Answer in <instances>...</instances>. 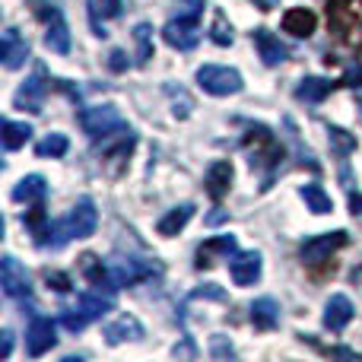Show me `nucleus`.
Returning <instances> with one entry per match:
<instances>
[{"label": "nucleus", "instance_id": "1", "mask_svg": "<svg viewBox=\"0 0 362 362\" xmlns=\"http://www.w3.org/2000/svg\"><path fill=\"white\" fill-rule=\"evenodd\" d=\"M178 13L165 23L163 29V38L169 48H178V51H191L197 48L200 42V16H204V0H175Z\"/></svg>", "mask_w": 362, "mask_h": 362}, {"label": "nucleus", "instance_id": "2", "mask_svg": "<svg viewBox=\"0 0 362 362\" xmlns=\"http://www.w3.org/2000/svg\"><path fill=\"white\" fill-rule=\"evenodd\" d=\"M95 226H99V210H95L93 197H80L74 204V210L67 213V219L48 226L45 235H54L48 242V248H64L70 238H89L95 232Z\"/></svg>", "mask_w": 362, "mask_h": 362}, {"label": "nucleus", "instance_id": "3", "mask_svg": "<svg viewBox=\"0 0 362 362\" xmlns=\"http://www.w3.org/2000/svg\"><path fill=\"white\" fill-rule=\"evenodd\" d=\"M197 86L204 89L206 95H238L245 89V80L235 67H226V64H204L197 70Z\"/></svg>", "mask_w": 362, "mask_h": 362}, {"label": "nucleus", "instance_id": "4", "mask_svg": "<svg viewBox=\"0 0 362 362\" xmlns=\"http://www.w3.org/2000/svg\"><path fill=\"white\" fill-rule=\"evenodd\" d=\"M80 127L86 131L89 140H105L108 134L127 127V121L121 118V112L112 105V102H105V105H86L83 108L80 112Z\"/></svg>", "mask_w": 362, "mask_h": 362}, {"label": "nucleus", "instance_id": "5", "mask_svg": "<svg viewBox=\"0 0 362 362\" xmlns=\"http://www.w3.org/2000/svg\"><path fill=\"white\" fill-rule=\"evenodd\" d=\"M0 286H4V296H6V299H16V302H29V299H32L29 270H25L13 255H4V257H0Z\"/></svg>", "mask_w": 362, "mask_h": 362}, {"label": "nucleus", "instance_id": "6", "mask_svg": "<svg viewBox=\"0 0 362 362\" xmlns=\"http://www.w3.org/2000/svg\"><path fill=\"white\" fill-rule=\"evenodd\" d=\"M54 346H57V325L48 315L32 312L29 327H25V353H29L32 359H38V356H45V353H51Z\"/></svg>", "mask_w": 362, "mask_h": 362}, {"label": "nucleus", "instance_id": "7", "mask_svg": "<svg viewBox=\"0 0 362 362\" xmlns=\"http://www.w3.org/2000/svg\"><path fill=\"white\" fill-rule=\"evenodd\" d=\"M346 242H350V235H346L344 229L321 232V235H312V238H305V242L299 245V257L305 264H321V261H327L334 251L344 248Z\"/></svg>", "mask_w": 362, "mask_h": 362}, {"label": "nucleus", "instance_id": "8", "mask_svg": "<svg viewBox=\"0 0 362 362\" xmlns=\"http://www.w3.org/2000/svg\"><path fill=\"white\" fill-rule=\"evenodd\" d=\"M38 16L45 19V45L54 54H70V25L64 19L61 6H42Z\"/></svg>", "mask_w": 362, "mask_h": 362}, {"label": "nucleus", "instance_id": "9", "mask_svg": "<svg viewBox=\"0 0 362 362\" xmlns=\"http://www.w3.org/2000/svg\"><path fill=\"white\" fill-rule=\"evenodd\" d=\"M261 270H264L261 251H235L229 261V276L235 286H255L261 280Z\"/></svg>", "mask_w": 362, "mask_h": 362}, {"label": "nucleus", "instance_id": "10", "mask_svg": "<svg viewBox=\"0 0 362 362\" xmlns=\"http://www.w3.org/2000/svg\"><path fill=\"white\" fill-rule=\"evenodd\" d=\"M45 95H48V83H45V67H38L35 74L16 89L13 102H16V108H23V112L38 115L45 108Z\"/></svg>", "mask_w": 362, "mask_h": 362}, {"label": "nucleus", "instance_id": "11", "mask_svg": "<svg viewBox=\"0 0 362 362\" xmlns=\"http://www.w3.org/2000/svg\"><path fill=\"white\" fill-rule=\"evenodd\" d=\"M112 267V276H115V283H118L121 289L124 286H137V283H144V280H150V276H156L159 274V264H150V261H115V264H108Z\"/></svg>", "mask_w": 362, "mask_h": 362}, {"label": "nucleus", "instance_id": "12", "mask_svg": "<svg viewBox=\"0 0 362 362\" xmlns=\"http://www.w3.org/2000/svg\"><path fill=\"white\" fill-rule=\"evenodd\" d=\"M251 42H255V48H257V57H261L267 67H280V64L289 57L286 45L280 42V35H274V32L264 29V25L251 32Z\"/></svg>", "mask_w": 362, "mask_h": 362}, {"label": "nucleus", "instance_id": "13", "mask_svg": "<svg viewBox=\"0 0 362 362\" xmlns=\"http://www.w3.org/2000/svg\"><path fill=\"white\" fill-rule=\"evenodd\" d=\"M102 334H105V344L108 346H121L127 344V340H144V325H140L134 315H118L115 321H108L105 327H102Z\"/></svg>", "mask_w": 362, "mask_h": 362}, {"label": "nucleus", "instance_id": "14", "mask_svg": "<svg viewBox=\"0 0 362 362\" xmlns=\"http://www.w3.org/2000/svg\"><path fill=\"white\" fill-rule=\"evenodd\" d=\"M0 57H4V67L6 70H19L25 61H29V42L19 35V29H6L4 32V42H0Z\"/></svg>", "mask_w": 362, "mask_h": 362}, {"label": "nucleus", "instance_id": "15", "mask_svg": "<svg viewBox=\"0 0 362 362\" xmlns=\"http://www.w3.org/2000/svg\"><path fill=\"white\" fill-rule=\"evenodd\" d=\"M232 163L229 159H216V163L206 169V175H204V187H206V194H210L213 200H223L226 194H229V187H232Z\"/></svg>", "mask_w": 362, "mask_h": 362}, {"label": "nucleus", "instance_id": "16", "mask_svg": "<svg viewBox=\"0 0 362 362\" xmlns=\"http://www.w3.org/2000/svg\"><path fill=\"white\" fill-rule=\"evenodd\" d=\"M353 315H356V308H353V302L346 299L344 293L331 296L327 305H325V327L327 331H334V334H340L353 321Z\"/></svg>", "mask_w": 362, "mask_h": 362}, {"label": "nucleus", "instance_id": "17", "mask_svg": "<svg viewBox=\"0 0 362 362\" xmlns=\"http://www.w3.org/2000/svg\"><path fill=\"white\" fill-rule=\"evenodd\" d=\"M229 255H235V235L206 238V242L197 248V267H213L219 257H229Z\"/></svg>", "mask_w": 362, "mask_h": 362}, {"label": "nucleus", "instance_id": "18", "mask_svg": "<svg viewBox=\"0 0 362 362\" xmlns=\"http://www.w3.org/2000/svg\"><path fill=\"white\" fill-rule=\"evenodd\" d=\"M315 25H318V16L305 6H293V10L283 13V32H289L296 38H308L315 32Z\"/></svg>", "mask_w": 362, "mask_h": 362}, {"label": "nucleus", "instance_id": "19", "mask_svg": "<svg viewBox=\"0 0 362 362\" xmlns=\"http://www.w3.org/2000/svg\"><path fill=\"white\" fill-rule=\"evenodd\" d=\"M248 312H251V325H255L257 331H274V327L280 325V302L270 299V296L255 299Z\"/></svg>", "mask_w": 362, "mask_h": 362}, {"label": "nucleus", "instance_id": "20", "mask_svg": "<svg viewBox=\"0 0 362 362\" xmlns=\"http://www.w3.org/2000/svg\"><path fill=\"white\" fill-rule=\"evenodd\" d=\"M194 210H197V206L191 204V200H187V204H178V206H172L169 213H165L163 219H159L156 223V232L163 238H172V235H178L181 229H185L187 223H191L194 219Z\"/></svg>", "mask_w": 362, "mask_h": 362}, {"label": "nucleus", "instance_id": "21", "mask_svg": "<svg viewBox=\"0 0 362 362\" xmlns=\"http://www.w3.org/2000/svg\"><path fill=\"white\" fill-rule=\"evenodd\" d=\"M45 194H48V178L45 175H25L13 187V200L16 204H42Z\"/></svg>", "mask_w": 362, "mask_h": 362}, {"label": "nucleus", "instance_id": "22", "mask_svg": "<svg viewBox=\"0 0 362 362\" xmlns=\"http://www.w3.org/2000/svg\"><path fill=\"white\" fill-rule=\"evenodd\" d=\"M334 83L325 80V76H305V80H299V86H296V99L305 102V105H321V102L331 95Z\"/></svg>", "mask_w": 362, "mask_h": 362}, {"label": "nucleus", "instance_id": "23", "mask_svg": "<svg viewBox=\"0 0 362 362\" xmlns=\"http://www.w3.org/2000/svg\"><path fill=\"white\" fill-rule=\"evenodd\" d=\"M76 308H80L89 321H95V318H102V315H108L115 308V296H108V293L102 296L99 289H95V293H80L76 296Z\"/></svg>", "mask_w": 362, "mask_h": 362}, {"label": "nucleus", "instance_id": "24", "mask_svg": "<svg viewBox=\"0 0 362 362\" xmlns=\"http://www.w3.org/2000/svg\"><path fill=\"white\" fill-rule=\"evenodd\" d=\"M299 197L305 200V206H308L312 213H318V216H325V213L334 210L331 194H327L321 185H315V181H312V185H302V187H299Z\"/></svg>", "mask_w": 362, "mask_h": 362}, {"label": "nucleus", "instance_id": "25", "mask_svg": "<svg viewBox=\"0 0 362 362\" xmlns=\"http://www.w3.org/2000/svg\"><path fill=\"white\" fill-rule=\"evenodd\" d=\"M165 95H169V102H172V115H175L178 121L191 118V112H194V99L187 95V89L181 86V83H165Z\"/></svg>", "mask_w": 362, "mask_h": 362}, {"label": "nucleus", "instance_id": "26", "mask_svg": "<svg viewBox=\"0 0 362 362\" xmlns=\"http://www.w3.org/2000/svg\"><path fill=\"white\" fill-rule=\"evenodd\" d=\"M32 137V127L25 124V121H4V146L6 150H19V146H25Z\"/></svg>", "mask_w": 362, "mask_h": 362}, {"label": "nucleus", "instance_id": "27", "mask_svg": "<svg viewBox=\"0 0 362 362\" xmlns=\"http://www.w3.org/2000/svg\"><path fill=\"white\" fill-rule=\"evenodd\" d=\"M67 150H70V140L64 137V134H48L45 140H38L35 144V156L38 159H61Z\"/></svg>", "mask_w": 362, "mask_h": 362}, {"label": "nucleus", "instance_id": "28", "mask_svg": "<svg viewBox=\"0 0 362 362\" xmlns=\"http://www.w3.org/2000/svg\"><path fill=\"white\" fill-rule=\"evenodd\" d=\"M134 45H137V64H150L153 57V25L150 23H137L134 25Z\"/></svg>", "mask_w": 362, "mask_h": 362}, {"label": "nucleus", "instance_id": "29", "mask_svg": "<svg viewBox=\"0 0 362 362\" xmlns=\"http://www.w3.org/2000/svg\"><path fill=\"white\" fill-rule=\"evenodd\" d=\"M327 140H331V146L340 153V156L356 153V137H353L350 131H344V127H337V124H327Z\"/></svg>", "mask_w": 362, "mask_h": 362}, {"label": "nucleus", "instance_id": "30", "mask_svg": "<svg viewBox=\"0 0 362 362\" xmlns=\"http://www.w3.org/2000/svg\"><path fill=\"white\" fill-rule=\"evenodd\" d=\"M210 38L219 45V48H226V45H232V25H229V19H226V13L223 10H213V25H210Z\"/></svg>", "mask_w": 362, "mask_h": 362}, {"label": "nucleus", "instance_id": "31", "mask_svg": "<svg viewBox=\"0 0 362 362\" xmlns=\"http://www.w3.org/2000/svg\"><path fill=\"white\" fill-rule=\"evenodd\" d=\"M61 325H64V331H70V334H80L83 327L89 325V318L80 312V308H70V312H64V315H61Z\"/></svg>", "mask_w": 362, "mask_h": 362}, {"label": "nucleus", "instance_id": "32", "mask_svg": "<svg viewBox=\"0 0 362 362\" xmlns=\"http://www.w3.org/2000/svg\"><path fill=\"white\" fill-rule=\"evenodd\" d=\"M45 283H48V289H54V293H70V286H74V280H70L67 274H61V270H48Z\"/></svg>", "mask_w": 362, "mask_h": 362}, {"label": "nucleus", "instance_id": "33", "mask_svg": "<svg viewBox=\"0 0 362 362\" xmlns=\"http://www.w3.org/2000/svg\"><path fill=\"white\" fill-rule=\"evenodd\" d=\"M89 4L95 6V10L102 13V16H108V19H115V16H121V0H89Z\"/></svg>", "mask_w": 362, "mask_h": 362}, {"label": "nucleus", "instance_id": "34", "mask_svg": "<svg viewBox=\"0 0 362 362\" xmlns=\"http://www.w3.org/2000/svg\"><path fill=\"white\" fill-rule=\"evenodd\" d=\"M191 299H216V302H226V293L216 286V283H206V286L194 289V293H191Z\"/></svg>", "mask_w": 362, "mask_h": 362}, {"label": "nucleus", "instance_id": "35", "mask_svg": "<svg viewBox=\"0 0 362 362\" xmlns=\"http://www.w3.org/2000/svg\"><path fill=\"white\" fill-rule=\"evenodd\" d=\"M108 67H112L115 74H124V70L131 67V61H127V54H124L121 48H115L112 54H108Z\"/></svg>", "mask_w": 362, "mask_h": 362}, {"label": "nucleus", "instance_id": "36", "mask_svg": "<svg viewBox=\"0 0 362 362\" xmlns=\"http://www.w3.org/2000/svg\"><path fill=\"white\" fill-rule=\"evenodd\" d=\"M210 353H213V356H232L235 350H232V344H226L223 334H216V337L210 340Z\"/></svg>", "mask_w": 362, "mask_h": 362}, {"label": "nucleus", "instance_id": "37", "mask_svg": "<svg viewBox=\"0 0 362 362\" xmlns=\"http://www.w3.org/2000/svg\"><path fill=\"white\" fill-rule=\"evenodd\" d=\"M10 353H13V334L4 331V350H0V359H10Z\"/></svg>", "mask_w": 362, "mask_h": 362}, {"label": "nucleus", "instance_id": "38", "mask_svg": "<svg viewBox=\"0 0 362 362\" xmlns=\"http://www.w3.org/2000/svg\"><path fill=\"white\" fill-rule=\"evenodd\" d=\"M350 210H353V216H359V219H362V194H359V191L350 197Z\"/></svg>", "mask_w": 362, "mask_h": 362}, {"label": "nucleus", "instance_id": "39", "mask_svg": "<svg viewBox=\"0 0 362 362\" xmlns=\"http://www.w3.org/2000/svg\"><path fill=\"white\" fill-rule=\"evenodd\" d=\"M257 4H261V10H270V6H274L276 0H257Z\"/></svg>", "mask_w": 362, "mask_h": 362}]
</instances>
